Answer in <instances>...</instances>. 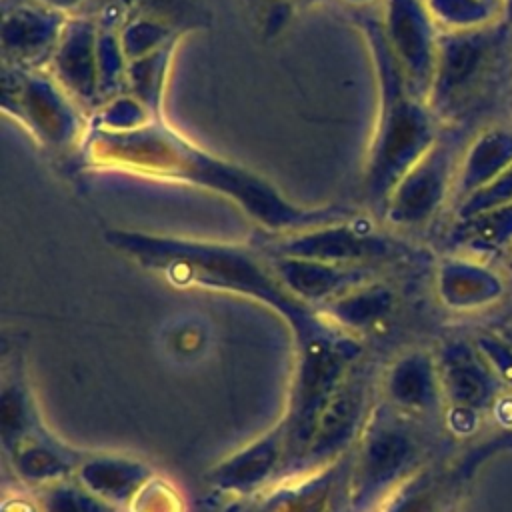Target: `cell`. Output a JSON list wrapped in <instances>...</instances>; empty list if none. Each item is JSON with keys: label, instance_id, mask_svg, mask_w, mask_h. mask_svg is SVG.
Returning a JSON list of instances; mask_svg holds the SVG:
<instances>
[{"label": "cell", "instance_id": "cell-13", "mask_svg": "<svg viewBox=\"0 0 512 512\" xmlns=\"http://www.w3.org/2000/svg\"><path fill=\"white\" fill-rule=\"evenodd\" d=\"M24 70L14 66V96L4 94V106L16 104L14 114L30 124L40 138L48 144H66L78 134V120L68 108L60 92L42 78L22 76ZM10 80V76H6Z\"/></svg>", "mask_w": 512, "mask_h": 512}, {"label": "cell", "instance_id": "cell-18", "mask_svg": "<svg viewBox=\"0 0 512 512\" xmlns=\"http://www.w3.org/2000/svg\"><path fill=\"white\" fill-rule=\"evenodd\" d=\"M502 292L500 276L482 262L450 258L438 268V294L448 308L476 310L496 302Z\"/></svg>", "mask_w": 512, "mask_h": 512}, {"label": "cell", "instance_id": "cell-34", "mask_svg": "<svg viewBox=\"0 0 512 512\" xmlns=\"http://www.w3.org/2000/svg\"><path fill=\"white\" fill-rule=\"evenodd\" d=\"M502 8H504L508 20L512 22V0H502Z\"/></svg>", "mask_w": 512, "mask_h": 512}, {"label": "cell", "instance_id": "cell-1", "mask_svg": "<svg viewBox=\"0 0 512 512\" xmlns=\"http://www.w3.org/2000/svg\"><path fill=\"white\" fill-rule=\"evenodd\" d=\"M86 156L98 166L168 176L214 188L236 200L250 218L270 232L274 230V234L308 230L350 216L348 210L336 206H294L266 180L210 156L156 120H144L128 128H94L86 140Z\"/></svg>", "mask_w": 512, "mask_h": 512}, {"label": "cell", "instance_id": "cell-12", "mask_svg": "<svg viewBox=\"0 0 512 512\" xmlns=\"http://www.w3.org/2000/svg\"><path fill=\"white\" fill-rule=\"evenodd\" d=\"M434 360L442 396L456 414L474 416L494 400L498 378L476 344L450 340Z\"/></svg>", "mask_w": 512, "mask_h": 512}, {"label": "cell", "instance_id": "cell-32", "mask_svg": "<svg viewBox=\"0 0 512 512\" xmlns=\"http://www.w3.org/2000/svg\"><path fill=\"white\" fill-rule=\"evenodd\" d=\"M4 512H40V506H38V502L14 498L4 504Z\"/></svg>", "mask_w": 512, "mask_h": 512}, {"label": "cell", "instance_id": "cell-5", "mask_svg": "<svg viewBox=\"0 0 512 512\" xmlns=\"http://www.w3.org/2000/svg\"><path fill=\"white\" fill-rule=\"evenodd\" d=\"M496 50L498 36L490 24L440 34L434 76L426 96L430 110L442 116L462 112L488 80Z\"/></svg>", "mask_w": 512, "mask_h": 512}, {"label": "cell", "instance_id": "cell-35", "mask_svg": "<svg viewBox=\"0 0 512 512\" xmlns=\"http://www.w3.org/2000/svg\"><path fill=\"white\" fill-rule=\"evenodd\" d=\"M488 2H490V4H494L496 8H500V6H502V0H488Z\"/></svg>", "mask_w": 512, "mask_h": 512}, {"label": "cell", "instance_id": "cell-3", "mask_svg": "<svg viewBox=\"0 0 512 512\" xmlns=\"http://www.w3.org/2000/svg\"><path fill=\"white\" fill-rule=\"evenodd\" d=\"M380 84V116L366 168V196L376 210L384 204L400 178L436 144L432 110L408 84L382 22L362 18Z\"/></svg>", "mask_w": 512, "mask_h": 512}, {"label": "cell", "instance_id": "cell-21", "mask_svg": "<svg viewBox=\"0 0 512 512\" xmlns=\"http://www.w3.org/2000/svg\"><path fill=\"white\" fill-rule=\"evenodd\" d=\"M394 294L378 282H364L342 296L322 304V316L336 328L352 334L370 330L390 316Z\"/></svg>", "mask_w": 512, "mask_h": 512}, {"label": "cell", "instance_id": "cell-15", "mask_svg": "<svg viewBox=\"0 0 512 512\" xmlns=\"http://www.w3.org/2000/svg\"><path fill=\"white\" fill-rule=\"evenodd\" d=\"M74 478L98 498L114 506H130L140 490L154 478L152 468L146 462L100 454L82 460Z\"/></svg>", "mask_w": 512, "mask_h": 512}, {"label": "cell", "instance_id": "cell-16", "mask_svg": "<svg viewBox=\"0 0 512 512\" xmlns=\"http://www.w3.org/2000/svg\"><path fill=\"white\" fill-rule=\"evenodd\" d=\"M98 34L90 26V22H72L64 26L62 36L58 40V50L54 54L56 74L66 86V90L74 92L80 100L90 102L98 94L100 72L98 64Z\"/></svg>", "mask_w": 512, "mask_h": 512}, {"label": "cell", "instance_id": "cell-28", "mask_svg": "<svg viewBox=\"0 0 512 512\" xmlns=\"http://www.w3.org/2000/svg\"><path fill=\"white\" fill-rule=\"evenodd\" d=\"M124 4L138 8L142 18L160 22L172 30L180 24L192 26L200 22V12L192 8V0H124Z\"/></svg>", "mask_w": 512, "mask_h": 512}, {"label": "cell", "instance_id": "cell-8", "mask_svg": "<svg viewBox=\"0 0 512 512\" xmlns=\"http://www.w3.org/2000/svg\"><path fill=\"white\" fill-rule=\"evenodd\" d=\"M350 454L326 466L292 474L244 498L232 512H336L346 506Z\"/></svg>", "mask_w": 512, "mask_h": 512}, {"label": "cell", "instance_id": "cell-26", "mask_svg": "<svg viewBox=\"0 0 512 512\" xmlns=\"http://www.w3.org/2000/svg\"><path fill=\"white\" fill-rule=\"evenodd\" d=\"M436 22L448 30H472L492 24L498 8L488 0H426Z\"/></svg>", "mask_w": 512, "mask_h": 512}, {"label": "cell", "instance_id": "cell-22", "mask_svg": "<svg viewBox=\"0 0 512 512\" xmlns=\"http://www.w3.org/2000/svg\"><path fill=\"white\" fill-rule=\"evenodd\" d=\"M64 26L52 20L50 12L18 10L4 24V48L12 46L14 66L42 60L52 44L60 40Z\"/></svg>", "mask_w": 512, "mask_h": 512}, {"label": "cell", "instance_id": "cell-25", "mask_svg": "<svg viewBox=\"0 0 512 512\" xmlns=\"http://www.w3.org/2000/svg\"><path fill=\"white\" fill-rule=\"evenodd\" d=\"M40 512H118V506L98 498L74 476L36 488Z\"/></svg>", "mask_w": 512, "mask_h": 512}, {"label": "cell", "instance_id": "cell-24", "mask_svg": "<svg viewBox=\"0 0 512 512\" xmlns=\"http://www.w3.org/2000/svg\"><path fill=\"white\" fill-rule=\"evenodd\" d=\"M0 430L4 450L10 452L22 440L44 432L34 414V402L24 382L16 376L12 382H6L2 388L0 404Z\"/></svg>", "mask_w": 512, "mask_h": 512}, {"label": "cell", "instance_id": "cell-2", "mask_svg": "<svg viewBox=\"0 0 512 512\" xmlns=\"http://www.w3.org/2000/svg\"><path fill=\"white\" fill-rule=\"evenodd\" d=\"M108 242L142 266L160 272L172 284L238 292L268 304L292 326L298 344L336 328L310 304L296 298L270 262L258 260L248 250L124 230H110Z\"/></svg>", "mask_w": 512, "mask_h": 512}, {"label": "cell", "instance_id": "cell-11", "mask_svg": "<svg viewBox=\"0 0 512 512\" xmlns=\"http://www.w3.org/2000/svg\"><path fill=\"white\" fill-rule=\"evenodd\" d=\"M286 430L282 420L258 440L218 462L208 474V484L218 492L248 498L284 478Z\"/></svg>", "mask_w": 512, "mask_h": 512}, {"label": "cell", "instance_id": "cell-27", "mask_svg": "<svg viewBox=\"0 0 512 512\" xmlns=\"http://www.w3.org/2000/svg\"><path fill=\"white\" fill-rule=\"evenodd\" d=\"M376 512H440V490L428 474H412Z\"/></svg>", "mask_w": 512, "mask_h": 512}, {"label": "cell", "instance_id": "cell-33", "mask_svg": "<svg viewBox=\"0 0 512 512\" xmlns=\"http://www.w3.org/2000/svg\"><path fill=\"white\" fill-rule=\"evenodd\" d=\"M46 4H52L54 8H72L80 0H44Z\"/></svg>", "mask_w": 512, "mask_h": 512}, {"label": "cell", "instance_id": "cell-20", "mask_svg": "<svg viewBox=\"0 0 512 512\" xmlns=\"http://www.w3.org/2000/svg\"><path fill=\"white\" fill-rule=\"evenodd\" d=\"M8 454L16 476L32 488H42L50 482L74 476L82 462L78 452L58 444L46 432L22 440Z\"/></svg>", "mask_w": 512, "mask_h": 512}, {"label": "cell", "instance_id": "cell-6", "mask_svg": "<svg viewBox=\"0 0 512 512\" xmlns=\"http://www.w3.org/2000/svg\"><path fill=\"white\" fill-rule=\"evenodd\" d=\"M266 246L274 256L362 268H376L380 262L402 256V248L394 240L380 234L370 220L358 216H346L290 234H276Z\"/></svg>", "mask_w": 512, "mask_h": 512}, {"label": "cell", "instance_id": "cell-14", "mask_svg": "<svg viewBox=\"0 0 512 512\" xmlns=\"http://www.w3.org/2000/svg\"><path fill=\"white\" fill-rule=\"evenodd\" d=\"M268 262L282 284L306 304H326L344 292L370 282L374 276V268L340 266L306 258L270 254Z\"/></svg>", "mask_w": 512, "mask_h": 512}, {"label": "cell", "instance_id": "cell-9", "mask_svg": "<svg viewBox=\"0 0 512 512\" xmlns=\"http://www.w3.org/2000/svg\"><path fill=\"white\" fill-rule=\"evenodd\" d=\"M426 0H388L386 20H382L384 36L394 52L412 90L426 100L434 64L438 38Z\"/></svg>", "mask_w": 512, "mask_h": 512}, {"label": "cell", "instance_id": "cell-17", "mask_svg": "<svg viewBox=\"0 0 512 512\" xmlns=\"http://www.w3.org/2000/svg\"><path fill=\"white\" fill-rule=\"evenodd\" d=\"M384 394L398 410L422 412L432 408L442 394L434 356L420 350L400 356L386 370Z\"/></svg>", "mask_w": 512, "mask_h": 512}, {"label": "cell", "instance_id": "cell-31", "mask_svg": "<svg viewBox=\"0 0 512 512\" xmlns=\"http://www.w3.org/2000/svg\"><path fill=\"white\" fill-rule=\"evenodd\" d=\"M474 344L494 370L496 378L512 388V344L494 334H480Z\"/></svg>", "mask_w": 512, "mask_h": 512}, {"label": "cell", "instance_id": "cell-23", "mask_svg": "<svg viewBox=\"0 0 512 512\" xmlns=\"http://www.w3.org/2000/svg\"><path fill=\"white\" fill-rule=\"evenodd\" d=\"M452 238L474 254L512 250V204L490 208L468 218H458Z\"/></svg>", "mask_w": 512, "mask_h": 512}, {"label": "cell", "instance_id": "cell-7", "mask_svg": "<svg viewBox=\"0 0 512 512\" xmlns=\"http://www.w3.org/2000/svg\"><path fill=\"white\" fill-rule=\"evenodd\" d=\"M368 400L366 378L350 372L322 410L296 474L326 466L352 452L372 412Z\"/></svg>", "mask_w": 512, "mask_h": 512}, {"label": "cell", "instance_id": "cell-10", "mask_svg": "<svg viewBox=\"0 0 512 512\" xmlns=\"http://www.w3.org/2000/svg\"><path fill=\"white\" fill-rule=\"evenodd\" d=\"M454 158L446 142L436 144L400 178L382 214L394 226H418L430 220L454 186Z\"/></svg>", "mask_w": 512, "mask_h": 512}, {"label": "cell", "instance_id": "cell-4", "mask_svg": "<svg viewBox=\"0 0 512 512\" xmlns=\"http://www.w3.org/2000/svg\"><path fill=\"white\" fill-rule=\"evenodd\" d=\"M414 436L384 406H374L350 452L346 512H376L414 472Z\"/></svg>", "mask_w": 512, "mask_h": 512}, {"label": "cell", "instance_id": "cell-29", "mask_svg": "<svg viewBox=\"0 0 512 512\" xmlns=\"http://www.w3.org/2000/svg\"><path fill=\"white\" fill-rule=\"evenodd\" d=\"M512 204V166L506 168L492 182L470 194L458 204V218H468L478 212Z\"/></svg>", "mask_w": 512, "mask_h": 512}, {"label": "cell", "instance_id": "cell-19", "mask_svg": "<svg viewBox=\"0 0 512 512\" xmlns=\"http://www.w3.org/2000/svg\"><path fill=\"white\" fill-rule=\"evenodd\" d=\"M512 166V130L494 126L482 130L466 148L454 178L458 202L492 182Z\"/></svg>", "mask_w": 512, "mask_h": 512}, {"label": "cell", "instance_id": "cell-30", "mask_svg": "<svg viewBox=\"0 0 512 512\" xmlns=\"http://www.w3.org/2000/svg\"><path fill=\"white\" fill-rule=\"evenodd\" d=\"M132 512H182L178 494L162 480L152 478L130 502Z\"/></svg>", "mask_w": 512, "mask_h": 512}]
</instances>
